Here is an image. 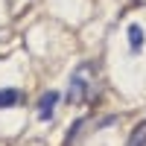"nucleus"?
<instances>
[{
    "label": "nucleus",
    "instance_id": "1",
    "mask_svg": "<svg viewBox=\"0 0 146 146\" xmlns=\"http://www.w3.org/2000/svg\"><path fill=\"white\" fill-rule=\"evenodd\" d=\"M96 91V64L94 62H82L70 76V88H67V102L70 105H82L88 102Z\"/></svg>",
    "mask_w": 146,
    "mask_h": 146
},
{
    "label": "nucleus",
    "instance_id": "3",
    "mask_svg": "<svg viewBox=\"0 0 146 146\" xmlns=\"http://www.w3.org/2000/svg\"><path fill=\"white\" fill-rule=\"evenodd\" d=\"M18 102H21V91H15V88H3L0 91V108H12Z\"/></svg>",
    "mask_w": 146,
    "mask_h": 146
},
{
    "label": "nucleus",
    "instance_id": "5",
    "mask_svg": "<svg viewBox=\"0 0 146 146\" xmlns=\"http://www.w3.org/2000/svg\"><path fill=\"white\" fill-rule=\"evenodd\" d=\"M140 143H146V120L135 129V135H131V143H129V146H140Z\"/></svg>",
    "mask_w": 146,
    "mask_h": 146
},
{
    "label": "nucleus",
    "instance_id": "2",
    "mask_svg": "<svg viewBox=\"0 0 146 146\" xmlns=\"http://www.w3.org/2000/svg\"><path fill=\"white\" fill-rule=\"evenodd\" d=\"M56 102H58V91H44L41 100H38V117H41V120H50Z\"/></svg>",
    "mask_w": 146,
    "mask_h": 146
},
{
    "label": "nucleus",
    "instance_id": "4",
    "mask_svg": "<svg viewBox=\"0 0 146 146\" xmlns=\"http://www.w3.org/2000/svg\"><path fill=\"white\" fill-rule=\"evenodd\" d=\"M129 47H131V53H137L140 47H143V29L137 27V23L129 27Z\"/></svg>",
    "mask_w": 146,
    "mask_h": 146
}]
</instances>
